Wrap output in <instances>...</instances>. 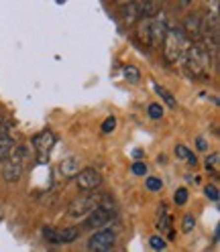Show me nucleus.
<instances>
[{"label": "nucleus", "mask_w": 220, "mask_h": 252, "mask_svg": "<svg viewBox=\"0 0 220 252\" xmlns=\"http://www.w3.org/2000/svg\"><path fill=\"white\" fill-rule=\"evenodd\" d=\"M80 171H82V165H80L77 157H66V159L59 163V173L64 179H73Z\"/></svg>", "instance_id": "f8f14e48"}, {"label": "nucleus", "mask_w": 220, "mask_h": 252, "mask_svg": "<svg viewBox=\"0 0 220 252\" xmlns=\"http://www.w3.org/2000/svg\"><path fill=\"white\" fill-rule=\"evenodd\" d=\"M196 149H198V151H206V149H208V143H206V140H204L202 136H198V138H196Z\"/></svg>", "instance_id": "bb28decb"}, {"label": "nucleus", "mask_w": 220, "mask_h": 252, "mask_svg": "<svg viewBox=\"0 0 220 252\" xmlns=\"http://www.w3.org/2000/svg\"><path fill=\"white\" fill-rule=\"evenodd\" d=\"M145 185L149 191H161V187H163V181L159 177H147L145 179Z\"/></svg>", "instance_id": "6ab92c4d"}, {"label": "nucleus", "mask_w": 220, "mask_h": 252, "mask_svg": "<svg viewBox=\"0 0 220 252\" xmlns=\"http://www.w3.org/2000/svg\"><path fill=\"white\" fill-rule=\"evenodd\" d=\"M27 159H29V149L27 145H17L12 149V153L6 157L4 161V169H2V177L4 181L12 183V181H19L25 173L27 167Z\"/></svg>", "instance_id": "7ed1b4c3"}, {"label": "nucleus", "mask_w": 220, "mask_h": 252, "mask_svg": "<svg viewBox=\"0 0 220 252\" xmlns=\"http://www.w3.org/2000/svg\"><path fill=\"white\" fill-rule=\"evenodd\" d=\"M149 116H151L153 120L163 118V108H161L159 104H149Z\"/></svg>", "instance_id": "5701e85b"}, {"label": "nucleus", "mask_w": 220, "mask_h": 252, "mask_svg": "<svg viewBox=\"0 0 220 252\" xmlns=\"http://www.w3.org/2000/svg\"><path fill=\"white\" fill-rule=\"evenodd\" d=\"M167 29H169V23H167V14L163 10H159L155 17H151V47L161 45Z\"/></svg>", "instance_id": "9d476101"}, {"label": "nucleus", "mask_w": 220, "mask_h": 252, "mask_svg": "<svg viewBox=\"0 0 220 252\" xmlns=\"http://www.w3.org/2000/svg\"><path fill=\"white\" fill-rule=\"evenodd\" d=\"M0 126H2V118H0Z\"/></svg>", "instance_id": "cd10ccee"}, {"label": "nucleus", "mask_w": 220, "mask_h": 252, "mask_svg": "<svg viewBox=\"0 0 220 252\" xmlns=\"http://www.w3.org/2000/svg\"><path fill=\"white\" fill-rule=\"evenodd\" d=\"M187 45H190V41L185 39L182 27H169L167 33L161 41V53H163V61L167 63V65H176V63L182 61Z\"/></svg>", "instance_id": "f03ea898"}, {"label": "nucleus", "mask_w": 220, "mask_h": 252, "mask_svg": "<svg viewBox=\"0 0 220 252\" xmlns=\"http://www.w3.org/2000/svg\"><path fill=\"white\" fill-rule=\"evenodd\" d=\"M14 145V134H12V124H4L0 126V161H6V157L12 153Z\"/></svg>", "instance_id": "9b49d317"}, {"label": "nucleus", "mask_w": 220, "mask_h": 252, "mask_svg": "<svg viewBox=\"0 0 220 252\" xmlns=\"http://www.w3.org/2000/svg\"><path fill=\"white\" fill-rule=\"evenodd\" d=\"M133 173H135V175H145V173H147V165L143 161L133 163Z\"/></svg>", "instance_id": "a878e982"}, {"label": "nucleus", "mask_w": 220, "mask_h": 252, "mask_svg": "<svg viewBox=\"0 0 220 252\" xmlns=\"http://www.w3.org/2000/svg\"><path fill=\"white\" fill-rule=\"evenodd\" d=\"M75 183H77V189H82V191H96V189L102 185V175L96 171V169H82L80 173L75 175Z\"/></svg>", "instance_id": "6e6552de"}, {"label": "nucleus", "mask_w": 220, "mask_h": 252, "mask_svg": "<svg viewBox=\"0 0 220 252\" xmlns=\"http://www.w3.org/2000/svg\"><path fill=\"white\" fill-rule=\"evenodd\" d=\"M102 193H84L80 197H75L70 206H68V216L72 220H80V218H88L92 212H96L98 206L102 203Z\"/></svg>", "instance_id": "39448f33"}, {"label": "nucleus", "mask_w": 220, "mask_h": 252, "mask_svg": "<svg viewBox=\"0 0 220 252\" xmlns=\"http://www.w3.org/2000/svg\"><path fill=\"white\" fill-rule=\"evenodd\" d=\"M176 157L178 159H182V161H185L187 165H198V159H196V155H194V151H190L185 145H176Z\"/></svg>", "instance_id": "4468645a"}, {"label": "nucleus", "mask_w": 220, "mask_h": 252, "mask_svg": "<svg viewBox=\"0 0 220 252\" xmlns=\"http://www.w3.org/2000/svg\"><path fill=\"white\" fill-rule=\"evenodd\" d=\"M204 191H206V197L212 199V201H218V199H220V195H218V187H216V185H206V189H204Z\"/></svg>", "instance_id": "393cba45"}, {"label": "nucleus", "mask_w": 220, "mask_h": 252, "mask_svg": "<svg viewBox=\"0 0 220 252\" xmlns=\"http://www.w3.org/2000/svg\"><path fill=\"white\" fill-rule=\"evenodd\" d=\"M153 90H155L157 94H159L161 100H163L171 110H176V108H178V100H176V96H174V94H171L169 90H165V88H163V86H159V84H153Z\"/></svg>", "instance_id": "2eb2a0df"}, {"label": "nucleus", "mask_w": 220, "mask_h": 252, "mask_svg": "<svg viewBox=\"0 0 220 252\" xmlns=\"http://www.w3.org/2000/svg\"><path fill=\"white\" fill-rule=\"evenodd\" d=\"M41 234H43V238H45L47 242H51V244H59V238H57V228H53V226H45V228L41 230Z\"/></svg>", "instance_id": "f3484780"}, {"label": "nucleus", "mask_w": 220, "mask_h": 252, "mask_svg": "<svg viewBox=\"0 0 220 252\" xmlns=\"http://www.w3.org/2000/svg\"><path fill=\"white\" fill-rule=\"evenodd\" d=\"M116 218V210H114V203L110 201V197H102V203L98 206L96 212H92L86 222H84V228L86 230H108V226L112 224V220Z\"/></svg>", "instance_id": "20e7f679"}, {"label": "nucleus", "mask_w": 220, "mask_h": 252, "mask_svg": "<svg viewBox=\"0 0 220 252\" xmlns=\"http://www.w3.org/2000/svg\"><path fill=\"white\" fill-rule=\"evenodd\" d=\"M114 242H116V234L112 230H98L90 236L86 246L90 252H110L114 248Z\"/></svg>", "instance_id": "0eeeda50"}, {"label": "nucleus", "mask_w": 220, "mask_h": 252, "mask_svg": "<svg viewBox=\"0 0 220 252\" xmlns=\"http://www.w3.org/2000/svg\"><path fill=\"white\" fill-rule=\"evenodd\" d=\"M194 228H196V220H194L192 214H187V216L183 218V222H182V230H183L185 234H190Z\"/></svg>", "instance_id": "412c9836"}, {"label": "nucleus", "mask_w": 220, "mask_h": 252, "mask_svg": "<svg viewBox=\"0 0 220 252\" xmlns=\"http://www.w3.org/2000/svg\"><path fill=\"white\" fill-rule=\"evenodd\" d=\"M182 31H183L185 39L190 41V43H198V41H202V14H200V12L187 14V17L183 19Z\"/></svg>", "instance_id": "1a4fd4ad"}, {"label": "nucleus", "mask_w": 220, "mask_h": 252, "mask_svg": "<svg viewBox=\"0 0 220 252\" xmlns=\"http://www.w3.org/2000/svg\"><path fill=\"white\" fill-rule=\"evenodd\" d=\"M116 130V118L114 116H108L104 122H102V132L104 134H112Z\"/></svg>", "instance_id": "aec40b11"}, {"label": "nucleus", "mask_w": 220, "mask_h": 252, "mask_svg": "<svg viewBox=\"0 0 220 252\" xmlns=\"http://www.w3.org/2000/svg\"><path fill=\"white\" fill-rule=\"evenodd\" d=\"M149 244H151V248H155V250H163L165 246H167V242L163 240V236H151L149 238Z\"/></svg>", "instance_id": "4be33fe9"}, {"label": "nucleus", "mask_w": 220, "mask_h": 252, "mask_svg": "<svg viewBox=\"0 0 220 252\" xmlns=\"http://www.w3.org/2000/svg\"><path fill=\"white\" fill-rule=\"evenodd\" d=\"M110 252H116V250H110Z\"/></svg>", "instance_id": "c85d7f7f"}, {"label": "nucleus", "mask_w": 220, "mask_h": 252, "mask_svg": "<svg viewBox=\"0 0 220 252\" xmlns=\"http://www.w3.org/2000/svg\"><path fill=\"white\" fill-rule=\"evenodd\" d=\"M218 159H220L218 153H212V155L206 157V169H208L210 173H214V175H218V165H220Z\"/></svg>", "instance_id": "a211bd4d"}, {"label": "nucleus", "mask_w": 220, "mask_h": 252, "mask_svg": "<svg viewBox=\"0 0 220 252\" xmlns=\"http://www.w3.org/2000/svg\"><path fill=\"white\" fill-rule=\"evenodd\" d=\"M182 59H183L185 73L190 77H194V80H202V77H208L214 55L206 49V45H204L202 41H198V43L187 45V49H185Z\"/></svg>", "instance_id": "f257e3e1"}, {"label": "nucleus", "mask_w": 220, "mask_h": 252, "mask_svg": "<svg viewBox=\"0 0 220 252\" xmlns=\"http://www.w3.org/2000/svg\"><path fill=\"white\" fill-rule=\"evenodd\" d=\"M31 145H33V151L37 153L39 163H47V159H49V155L55 147V134L49 128H45L31 138Z\"/></svg>", "instance_id": "423d86ee"}, {"label": "nucleus", "mask_w": 220, "mask_h": 252, "mask_svg": "<svg viewBox=\"0 0 220 252\" xmlns=\"http://www.w3.org/2000/svg\"><path fill=\"white\" fill-rule=\"evenodd\" d=\"M174 201L178 203V206H183V203L187 201V189H185V187H180V189H178L176 195H174Z\"/></svg>", "instance_id": "b1692460"}, {"label": "nucleus", "mask_w": 220, "mask_h": 252, "mask_svg": "<svg viewBox=\"0 0 220 252\" xmlns=\"http://www.w3.org/2000/svg\"><path fill=\"white\" fill-rule=\"evenodd\" d=\"M122 75H124V80H127L129 84H139L141 82V71L135 65H124L122 67Z\"/></svg>", "instance_id": "dca6fc26"}, {"label": "nucleus", "mask_w": 220, "mask_h": 252, "mask_svg": "<svg viewBox=\"0 0 220 252\" xmlns=\"http://www.w3.org/2000/svg\"><path fill=\"white\" fill-rule=\"evenodd\" d=\"M80 228H75V226H68L64 230H57V238H59V244H72L75 242L77 238H80Z\"/></svg>", "instance_id": "ddd939ff"}]
</instances>
